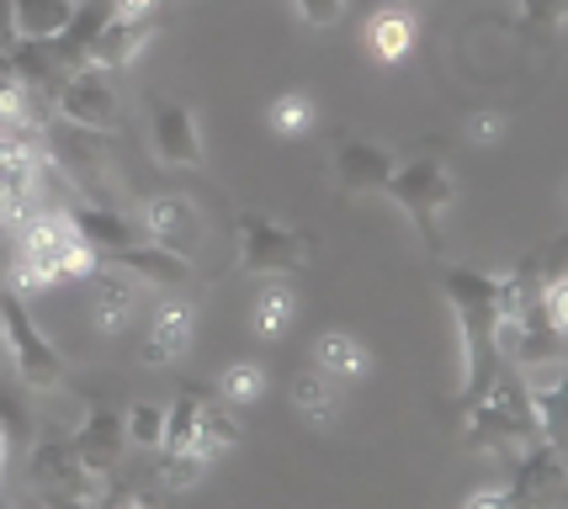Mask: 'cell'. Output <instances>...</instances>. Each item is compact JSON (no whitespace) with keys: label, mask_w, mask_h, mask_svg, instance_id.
<instances>
[{"label":"cell","mask_w":568,"mask_h":509,"mask_svg":"<svg viewBox=\"0 0 568 509\" xmlns=\"http://www.w3.org/2000/svg\"><path fill=\"white\" fill-rule=\"evenodd\" d=\"M70 446L80 451V461H85L91 472H106V478H112V467L123 461V446H128L123 414L112 409V404H85V419H80V430L70 436Z\"/></svg>","instance_id":"2e32d148"},{"label":"cell","mask_w":568,"mask_h":509,"mask_svg":"<svg viewBox=\"0 0 568 509\" xmlns=\"http://www.w3.org/2000/svg\"><path fill=\"white\" fill-rule=\"evenodd\" d=\"M106 6H112L118 22H154V11H160L165 0H106Z\"/></svg>","instance_id":"d590c367"},{"label":"cell","mask_w":568,"mask_h":509,"mask_svg":"<svg viewBox=\"0 0 568 509\" xmlns=\"http://www.w3.org/2000/svg\"><path fill=\"white\" fill-rule=\"evenodd\" d=\"M564 478H568V457L564 451H552L547 440H531L526 451L510 457V505L516 509H547L558 493H564Z\"/></svg>","instance_id":"7c38bea8"},{"label":"cell","mask_w":568,"mask_h":509,"mask_svg":"<svg viewBox=\"0 0 568 509\" xmlns=\"http://www.w3.org/2000/svg\"><path fill=\"white\" fill-rule=\"evenodd\" d=\"M293 11L308 27H335L346 17V0H293Z\"/></svg>","instance_id":"d6a6232c"},{"label":"cell","mask_w":568,"mask_h":509,"mask_svg":"<svg viewBox=\"0 0 568 509\" xmlns=\"http://www.w3.org/2000/svg\"><path fill=\"white\" fill-rule=\"evenodd\" d=\"M133 218H139V228H144L149 244H165V250H175V255H192V244H197V234H202L197 207H192L186 196H171V192L149 196Z\"/></svg>","instance_id":"e0dca14e"},{"label":"cell","mask_w":568,"mask_h":509,"mask_svg":"<svg viewBox=\"0 0 568 509\" xmlns=\"http://www.w3.org/2000/svg\"><path fill=\"white\" fill-rule=\"evenodd\" d=\"M234 240H240V271L245 276H293L314 266L320 240L266 218V213H234Z\"/></svg>","instance_id":"52a82bcc"},{"label":"cell","mask_w":568,"mask_h":509,"mask_svg":"<svg viewBox=\"0 0 568 509\" xmlns=\"http://www.w3.org/2000/svg\"><path fill=\"white\" fill-rule=\"evenodd\" d=\"M101 266L97 244L80 234V223L70 218L64 202L38 207L27 223L11 228V266H6V287L27 292H49L64 282H85Z\"/></svg>","instance_id":"6da1fadb"},{"label":"cell","mask_w":568,"mask_h":509,"mask_svg":"<svg viewBox=\"0 0 568 509\" xmlns=\"http://www.w3.org/2000/svg\"><path fill=\"white\" fill-rule=\"evenodd\" d=\"M0 366H11V362H6V339H0Z\"/></svg>","instance_id":"60d3db41"},{"label":"cell","mask_w":568,"mask_h":509,"mask_svg":"<svg viewBox=\"0 0 568 509\" xmlns=\"http://www.w3.org/2000/svg\"><path fill=\"white\" fill-rule=\"evenodd\" d=\"M0 509H17V505H11V499H0Z\"/></svg>","instance_id":"b9f144b4"},{"label":"cell","mask_w":568,"mask_h":509,"mask_svg":"<svg viewBox=\"0 0 568 509\" xmlns=\"http://www.w3.org/2000/svg\"><path fill=\"white\" fill-rule=\"evenodd\" d=\"M526 22L531 27H558V22H568V6L564 0H526Z\"/></svg>","instance_id":"e575fe53"},{"label":"cell","mask_w":568,"mask_h":509,"mask_svg":"<svg viewBox=\"0 0 568 509\" xmlns=\"http://www.w3.org/2000/svg\"><path fill=\"white\" fill-rule=\"evenodd\" d=\"M457 509H516V505H510V488L505 483H489V488H473Z\"/></svg>","instance_id":"836d02e7"},{"label":"cell","mask_w":568,"mask_h":509,"mask_svg":"<svg viewBox=\"0 0 568 509\" xmlns=\"http://www.w3.org/2000/svg\"><path fill=\"white\" fill-rule=\"evenodd\" d=\"M123 430H128V446H139V451H160V440H165V404H128L123 409Z\"/></svg>","instance_id":"83f0119b"},{"label":"cell","mask_w":568,"mask_h":509,"mask_svg":"<svg viewBox=\"0 0 568 509\" xmlns=\"http://www.w3.org/2000/svg\"><path fill=\"white\" fill-rule=\"evenodd\" d=\"M526 393H531V414H537V436L568 457V366H537V371H520Z\"/></svg>","instance_id":"9a60e30c"},{"label":"cell","mask_w":568,"mask_h":509,"mask_svg":"<svg viewBox=\"0 0 568 509\" xmlns=\"http://www.w3.org/2000/svg\"><path fill=\"white\" fill-rule=\"evenodd\" d=\"M564 196H568V186H564Z\"/></svg>","instance_id":"7bdbcfd3"},{"label":"cell","mask_w":568,"mask_h":509,"mask_svg":"<svg viewBox=\"0 0 568 509\" xmlns=\"http://www.w3.org/2000/svg\"><path fill=\"white\" fill-rule=\"evenodd\" d=\"M49 149L32 133H0V228L11 234L38 207H49Z\"/></svg>","instance_id":"8992f818"},{"label":"cell","mask_w":568,"mask_h":509,"mask_svg":"<svg viewBox=\"0 0 568 509\" xmlns=\"http://www.w3.org/2000/svg\"><path fill=\"white\" fill-rule=\"evenodd\" d=\"M43 509H101L91 499H43Z\"/></svg>","instance_id":"f35d334b"},{"label":"cell","mask_w":568,"mask_h":509,"mask_svg":"<svg viewBox=\"0 0 568 509\" xmlns=\"http://www.w3.org/2000/svg\"><path fill=\"white\" fill-rule=\"evenodd\" d=\"M505 139V112H468V144L489 149Z\"/></svg>","instance_id":"1f68e13d"},{"label":"cell","mask_w":568,"mask_h":509,"mask_svg":"<svg viewBox=\"0 0 568 509\" xmlns=\"http://www.w3.org/2000/svg\"><path fill=\"white\" fill-rule=\"evenodd\" d=\"M297 318V292L282 276H266V287L255 292V308H250V329L255 339H282Z\"/></svg>","instance_id":"603a6c76"},{"label":"cell","mask_w":568,"mask_h":509,"mask_svg":"<svg viewBox=\"0 0 568 509\" xmlns=\"http://www.w3.org/2000/svg\"><path fill=\"white\" fill-rule=\"evenodd\" d=\"M85 282H91V329L97 335H123L128 324H133V314H139L144 282L118 266H97Z\"/></svg>","instance_id":"5bb4252c"},{"label":"cell","mask_w":568,"mask_h":509,"mask_svg":"<svg viewBox=\"0 0 568 509\" xmlns=\"http://www.w3.org/2000/svg\"><path fill=\"white\" fill-rule=\"evenodd\" d=\"M261 393H266V366L261 362H229L219 371V398L229 409H245V404H255Z\"/></svg>","instance_id":"4316f807"},{"label":"cell","mask_w":568,"mask_h":509,"mask_svg":"<svg viewBox=\"0 0 568 509\" xmlns=\"http://www.w3.org/2000/svg\"><path fill=\"white\" fill-rule=\"evenodd\" d=\"M367 49L377 64H404L415 49V11L409 6H377L367 17Z\"/></svg>","instance_id":"44dd1931"},{"label":"cell","mask_w":568,"mask_h":509,"mask_svg":"<svg viewBox=\"0 0 568 509\" xmlns=\"http://www.w3.org/2000/svg\"><path fill=\"white\" fill-rule=\"evenodd\" d=\"M558 509H568V505H558Z\"/></svg>","instance_id":"ee69618b"},{"label":"cell","mask_w":568,"mask_h":509,"mask_svg":"<svg viewBox=\"0 0 568 509\" xmlns=\"http://www.w3.org/2000/svg\"><path fill=\"white\" fill-rule=\"evenodd\" d=\"M149 149L171 170H202V122L197 106L181 96H149Z\"/></svg>","instance_id":"30bf717a"},{"label":"cell","mask_w":568,"mask_h":509,"mask_svg":"<svg viewBox=\"0 0 568 509\" xmlns=\"http://www.w3.org/2000/svg\"><path fill=\"white\" fill-rule=\"evenodd\" d=\"M293 409L303 414L314 430H329V425L341 419V383L324 377L320 366H303L293 383Z\"/></svg>","instance_id":"7402d4cb"},{"label":"cell","mask_w":568,"mask_h":509,"mask_svg":"<svg viewBox=\"0 0 568 509\" xmlns=\"http://www.w3.org/2000/svg\"><path fill=\"white\" fill-rule=\"evenodd\" d=\"M463 414H468V446H478V451L516 457L531 440H542L537 436V414H531L526 377H520V371H505V366H499L495 383L478 393L473 404H463Z\"/></svg>","instance_id":"3957f363"},{"label":"cell","mask_w":568,"mask_h":509,"mask_svg":"<svg viewBox=\"0 0 568 509\" xmlns=\"http://www.w3.org/2000/svg\"><path fill=\"white\" fill-rule=\"evenodd\" d=\"M49 101H53V118L64 128H80V133H112V122H118V85L97 64L70 70L53 85Z\"/></svg>","instance_id":"ba28073f"},{"label":"cell","mask_w":568,"mask_h":509,"mask_svg":"<svg viewBox=\"0 0 568 509\" xmlns=\"http://www.w3.org/2000/svg\"><path fill=\"white\" fill-rule=\"evenodd\" d=\"M27 472L43 499H91V505L106 499V472H91L70 440H38L27 457Z\"/></svg>","instance_id":"9c48e42d"},{"label":"cell","mask_w":568,"mask_h":509,"mask_svg":"<svg viewBox=\"0 0 568 509\" xmlns=\"http://www.w3.org/2000/svg\"><path fill=\"white\" fill-rule=\"evenodd\" d=\"M149 38H154V22H118V17H106V27L97 32V43H91V59H85V64L118 74L149 49Z\"/></svg>","instance_id":"ffe728a7"},{"label":"cell","mask_w":568,"mask_h":509,"mask_svg":"<svg viewBox=\"0 0 568 509\" xmlns=\"http://www.w3.org/2000/svg\"><path fill=\"white\" fill-rule=\"evenodd\" d=\"M6 457H11V446H6V430H0V472H6Z\"/></svg>","instance_id":"ab89813d"},{"label":"cell","mask_w":568,"mask_h":509,"mask_svg":"<svg viewBox=\"0 0 568 509\" xmlns=\"http://www.w3.org/2000/svg\"><path fill=\"white\" fill-rule=\"evenodd\" d=\"M202 472H207V457L202 451H175V457H160V478H165V488H197Z\"/></svg>","instance_id":"f1b7e54d"},{"label":"cell","mask_w":568,"mask_h":509,"mask_svg":"<svg viewBox=\"0 0 568 509\" xmlns=\"http://www.w3.org/2000/svg\"><path fill=\"white\" fill-rule=\"evenodd\" d=\"M101 266H118L128 271V276H139L144 287H160V292H186L192 287V255H175V250H165V244H123V250H106L101 255Z\"/></svg>","instance_id":"4fadbf2b"},{"label":"cell","mask_w":568,"mask_h":509,"mask_svg":"<svg viewBox=\"0 0 568 509\" xmlns=\"http://www.w3.org/2000/svg\"><path fill=\"white\" fill-rule=\"evenodd\" d=\"M240 446V419H234V409L223 404V398H207L202 404V419H197V451L207 461L223 457V451H234Z\"/></svg>","instance_id":"484cf974"},{"label":"cell","mask_w":568,"mask_h":509,"mask_svg":"<svg viewBox=\"0 0 568 509\" xmlns=\"http://www.w3.org/2000/svg\"><path fill=\"white\" fill-rule=\"evenodd\" d=\"M383 196L409 218V228L425 240V250H442V213L452 207V196H457L452 165H446L442 154H420V160L398 165L394 181L383 186Z\"/></svg>","instance_id":"5b68a950"},{"label":"cell","mask_w":568,"mask_h":509,"mask_svg":"<svg viewBox=\"0 0 568 509\" xmlns=\"http://www.w3.org/2000/svg\"><path fill=\"white\" fill-rule=\"evenodd\" d=\"M394 149L372 144V139H346V144H335V181H341V192L362 196V192H383L388 181H394Z\"/></svg>","instance_id":"ac0fdd59"},{"label":"cell","mask_w":568,"mask_h":509,"mask_svg":"<svg viewBox=\"0 0 568 509\" xmlns=\"http://www.w3.org/2000/svg\"><path fill=\"white\" fill-rule=\"evenodd\" d=\"M314 122H320V106H314L308 91H297V85H282V91L266 101V128H272L276 139H308Z\"/></svg>","instance_id":"d4e9b609"},{"label":"cell","mask_w":568,"mask_h":509,"mask_svg":"<svg viewBox=\"0 0 568 509\" xmlns=\"http://www.w3.org/2000/svg\"><path fill=\"white\" fill-rule=\"evenodd\" d=\"M192 335H197V303L186 292H165L154 303V318H149L144 345H139V362L165 371V366H175L192 350Z\"/></svg>","instance_id":"8fae6325"},{"label":"cell","mask_w":568,"mask_h":509,"mask_svg":"<svg viewBox=\"0 0 568 509\" xmlns=\"http://www.w3.org/2000/svg\"><path fill=\"white\" fill-rule=\"evenodd\" d=\"M542 308L552 318V329L568 339V271H552L542 282Z\"/></svg>","instance_id":"f546056e"},{"label":"cell","mask_w":568,"mask_h":509,"mask_svg":"<svg viewBox=\"0 0 568 509\" xmlns=\"http://www.w3.org/2000/svg\"><path fill=\"white\" fill-rule=\"evenodd\" d=\"M80 0H17V32L22 43H59L64 27L74 22Z\"/></svg>","instance_id":"cb8c5ba5"},{"label":"cell","mask_w":568,"mask_h":509,"mask_svg":"<svg viewBox=\"0 0 568 509\" xmlns=\"http://www.w3.org/2000/svg\"><path fill=\"white\" fill-rule=\"evenodd\" d=\"M101 509H154L144 499V493H106V499H101Z\"/></svg>","instance_id":"74e56055"},{"label":"cell","mask_w":568,"mask_h":509,"mask_svg":"<svg viewBox=\"0 0 568 509\" xmlns=\"http://www.w3.org/2000/svg\"><path fill=\"white\" fill-rule=\"evenodd\" d=\"M0 430H6V446L11 451H22L27 440H32V425H27V409L11 398V393L0 388Z\"/></svg>","instance_id":"4dcf8cb0"},{"label":"cell","mask_w":568,"mask_h":509,"mask_svg":"<svg viewBox=\"0 0 568 509\" xmlns=\"http://www.w3.org/2000/svg\"><path fill=\"white\" fill-rule=\"evenodd\" d=\"M314 366H320L324 377H335L341 388H356V383L372 377V350H367V339L351 335V329H324L314 339Z\"/></svg>","instance_id":"d6986e66"},{"label":"cell","mask_w":568,"mask_h":509,"mask_svg":"<svg viewBox=\"0 0 568 509\" xmlns=\"http://www.w3.org/2000/svg\"><path fill=\"white\" fill-rule=\"evenodd\" d=\"M22 43V32H17V0H0V53H11Z\"/></svg>","instance_id":"8d00e7d4"},{"label":"cell","mask_w":568,"mask_h":509,"mask_svg":"<svg viewBox=\"0 0 568 509\" xmlns=\"http://www.w3.org/2000/svg\"><path fill=\"white\" fill-rule=\"evenodd\" d=\"M564 6H568V0H564Z\"/></svg>","instance_id":"f6af8a7d"},{"label":"cell","mask_w":568,"mask_h":509,"mask_svg":"<svg viewBox=\"0 0 568 509\" xmlns=\"http://www.w3.org/2000/svg\"><path fill=\"white\" fill-rule=\"evenodd\" d=\"M442 292L452 324H457V383H463V404L495 383L505 366L499 356V271H473V266H446Z\"/></svg>","instance_id":"7a4b0ae2"},{"label":"cell","mask_w":568,"mask_h":509,"mask_svg":"<svg viewBox=\"0 0 568 509\" xmlns=\"http://www.w3.org/2000/svg\"><path fill=\"white\" fill-rule=\"evenodd\" d=\"M0 339H6V362H11L22 388L53 393L70 383V362H64L59 345L38 329V318L27 314V303L17 287H0Z\"/></svg>","instance_id":"277c9868"}]
</instances>
